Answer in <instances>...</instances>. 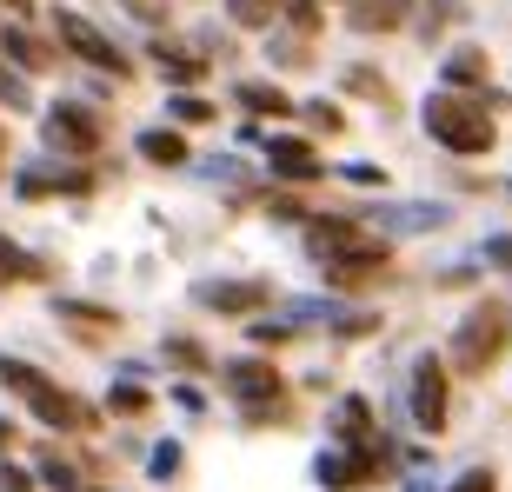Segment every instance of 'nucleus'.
Wrapping results in <instances>:
<instances>
[{"label": "nucleus", "mask_w": 512, "mask_h": 492, "mask_svg": "<svg viewBox=\"0 0 512 492\" xmlns=\"http://www.w3.org/2000/svg\"><path fill=\"white\" fill-rule=\"evenodd\" d=\"M426 127L446 140V147H459V153H479V147H493V127L466 107V100H433L426 107Z\"/></svg>", "instance_id": "obj_1"}, {"label": "nucleus", "mask_w": 512, "mask_h": 492, "mask_svg": "<svg viewBox=\"0 0 512 492\" xmlns=\"http://www.w3.org/2000/svg\"><path fill=\"white\" fill-rule=\"evenodd\" d=\"M499 346H506V313L499 306H479L473 320H466V333H459V366L479 373L486 360H499Z\"/></svg>", "instance_id": "obj_2"}, {"label": "nucleus", "mask_w": 512, "mask_h": 492, "mask_svg": "<svg viewBox=\"0 0 512 492\" xmlns=\"http://www.w3.org/2000/svg\"><path fill=\"white\" fill-rule=\"evenodd\" d=\"M60 40H67V47H80V54L94 60V67H114V74H127V60H120L114 47H107V40H100L80 14H60Z\"/></svg>", "instance_id": "obj_3"}, {"label": "nucleus", "mask_w": 512, "mask_h": 492, "mask_svg": "<svg viewBox=\"0 0 512 492\" xmlns=\"http://www.w3.org/2000/svg\"><path fill=\"white\" fill-rule=\"evenodd\" d=\"M419 419H426V426H439V419H446V379H439L433 360L419 366Z\"/></svg>", "instance_id": "obj_4"}, {"label": "nucleus", "mask_w": 512, "mask_h": 492, "mask_svg": "<svg viewBox=\"0 0 512 492\" xmlns=\"http://www.w3.org/2000/svg\"><path fill=\"white\" fill-rule=\"evenodd\" d=\"M54 140H67V147H94L100 127L87 114H74V107H67V114H54Z\"/></svg>", "instance_id": "obj_5"}, {"label": "nucleus", "mask_w": 512, "mask_h": 492, "mask_svg": "<svg viewBox=\"0 0 512 492\" xmlns=\"http://www.w3.org/2000/svg\"><path fill=\"white\" fill-rule=\"evenodd\" d=\"M200 300H207V306H253V300H260V286H207Z\"/></svg>", "instance_id": "obj_6"}, {"label": "nucleus", "mask_w": 512, "mask_h": 492, "mask_svg": "<svg viewBox=\"0 0 512 492\" xmlns=\"http://www.w3.org/2000/svg\"><path fill=\"white\" fill-rule=\"evenodd\" d=\"M273 160H280V167L293 173V180H306V173H313V153H306L300 140H286V147H273Z\"/></svg>", "instance_id": "obj_7"}, {"label": "nucleus", "mask_w": 512, "mask_h": 492, "mask_svg": "<svg viewBox=\"0 0 512 492\" xmlns=\"http://www.w3.org/2000/svg\"><path fill=\"white\" fill-rule=\"evenodd\" d=\"M233 386H240V393H273L280 379L266 373V366H233Z\"/></svg>", "instance_id": "obj_8"}, {"label": "nucleus", "mask_w": 512, "mask_h": 492, "mask_svg": "<svg viewBox=\"0 0 512 492\" xmlns=\"http://www.w3.org/2000/svg\"><path fill=\"white\" fill-rule=\"evenodd\" d=\"M140 147H147V160H160V167H173V160H180V140H173V133H147V140H140Z\"/></svg>", "instance_id": "obj_9"}, {"label": "nucleus", "mask_w": 512, "mask_h": 492, "mask_svg": "<svg viewBox=\"0 0 512 492\" xmlns=\"http://www.w3.org/2000/svg\"><path fill=\"white\" fill-rule=\"evenodd\" d=\"M240 100H247V107H260V114H286V94H280V87H240Z\"/></svg>", "instance_id": "obj_10"}, {"label": "nucleus", "mask_w": 512, "mask_h": 492, "mask_svg": "<svg viewBox=\"0 0 512 492\" xmlns=\"http://www.w3.org/2000/svg\"><path fill=\"white\" fill-rule=\"evenodd\" d=\"M233 20L240 27H266L273 20V0H233Z\"/></svg>", "instance_id": "obj_11"}, {"label": "nucleus", "mask_w": 512, "mask_h": 492, "mask_svg": "<svg viewBox=\"0 0 512 492\" xmlns=\"http://www.w3.org/2000/svg\"><path fill=\"white\" fill-rule=\"evenodd\" d=\"M479 74H486V60H479V54H453V80H479Z\"/></svg>", "instance_id": "obj_12"}, {"label": "nucleus", "mask_w": 512, "mask_h": 492, "mask_svg": "<svg viewBox=\"0 0 512 492\" xmlns=\"http://www.w3.org/2000/svg\"><path fill=\"white\" fill-rule=\"evenodd\" d=\"M0 7H7V14H27V7H34V0H0Z\"/></svg>", "instance_id": "obj_13"}]
</instances>
